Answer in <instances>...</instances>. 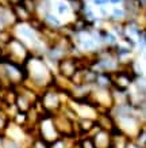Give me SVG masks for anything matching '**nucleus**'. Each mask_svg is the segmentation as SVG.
I'll use <instances>...</instances> for the list:
<instances>
[{
  "label": "nucleus",
  "instance_id": "nucleus-1",
  "mask_svg": "<svg viewBox=\"0 0 146 148\" xmlns=\"http://www.w3.org/2000/svg\"><path fill=\"white\" fill-rule=\"evenodd\" d=\"M58 68H60V73L62 76H65L67 79H71L75 75V72L77 71L75 57H62L58 61Z\"/></svg>",
  "mask_w": 146,
  "mask_h": 148
},
{
  "label": "nucleus",
  "instance_id": "nucleus-2",
  "mask_svg": "<svg viewBox=\"0 0 146 148\" xmlns=\"http://www.w3.org/2000/svg\"><path fill=\"white\" fill-rule=\"evenodd\" d=\"M19 33H20L23 37L29 38L30 41L35 42V34H34V30H33L30 26H20L19 27Z\"/></svg>",
  "mask_w": 146,
  "mask_h": 148
},
{
  "label": "nucleus",
  "instance_id": "nucleus-3",
  "mask_svg": "<svg viewBox=\"0 0 146 148\" xmlns=\"http://www.w3.org/2000/svg\"><path fill=\"white\" fill-rule=\"evenodd\" d=\"M46 23H48L50 27H54V29H57V27L61 26L60 19H57L54 15H52V14H46Z\"/></svg>",
  "mask_w": 146,
  "mask_h": 148
},
{
  "label": "nucleus",
  "instance_id": "nucleus-4",
  "mask_svg": "<svg viewBox=\"0 0 146 148\" xmlns=\"http://www.w3.org/2000/svg\"><path fill=\"white\" fill-rule=\"evenodd\" d=\"M81 45H83V48H84L85 50H93L95 46H96V44H95V40H93V38H87V40L81 41Z\"/></svg>",
  "mask_w": 146,
  "mask_h": 148
},
{
  "label": "nucleus",
  "instance_id": "nucleus-5",
  "mask_svg": "<svg viewBox=\"0 0 146 148\" xmlns=\"http://www.w3.org/2000/svg\"><path fill=\"white\" fill-rule=\"evenodd\" d=\"M124 15H126L124 10H118V8H115L114 11H112V18H114V19H122Z\"/></svg>",
  "mask_w": 146,
  "mask_h": 148
},
{
  "label": "nucleus",
  "instance_id": "nucleus-6",
  "mask_svg": "<svg viewBox=\"0 0 146 148\" xmlns=\"http://www.w3.org/2000/svg\"><path fill=\"white\" fill-rule=\"evenodd\" d=\"M57 8H58V12L61 14V15H64V14H68V11H69V7H68L67 4H64V3H58Z\"/></svg>",
  "mask_w": 146,
  "mask_h": 148
}]
</instances>
